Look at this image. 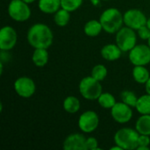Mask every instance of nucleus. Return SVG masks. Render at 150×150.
Segmentation results:
<instances>
[{
  "label": "nucleus",
  "instance_id": "f257e3e1",
  "mask_svg": "<svg viewBox=\"0 0 150 150\" xmlns=\"http://www.w3.org/2000/svg\"><path fill=\"white\" fill-rule=\"evenodd\" d=\"M27 41L33 48H48L54 41V34L48 25L43 23L33 25L27 32Z\"/></svg>",
  "mask_w": 150,
  "mask_h": 150
},
{
  "label": "nucleus",
  "instance_id": "f8f14e48",
  "mask_svg": "<svg viewBox=\"0 0 150 150\" xmlns=\"http://www.w3.org/2000/svg\"><path fill=\"white\" fill-rule=\"evenodd\" d=\"M111 114L116 122L120 124H126L132 120L133 110L131 106L124 102H119L111 109Z\"/></svg>",
  "mask_w": 150,
  "mask_h": 150
},
{
  "label": "nucleus",
  "instance_id": "39448f33",
  "mask_svg": "<svg viewBox=\"0 0 150 150\" xmlns=\"http://www.w3.org/2000/svg\"><path fill=\"white\" fill-rule=\"evenodd\" d=\"M115 41L118 47L122 50V52H129L136 46L137 34L135 33V30L128 26L121 27L116 33Z\"/></svg>",
  "mask_w": 150,
  "mask_h": 150
},
{
  "label": "nucleus",
  "instance_id": "7c9ffc66",
  "mask_svg": "<svg viewBox=\"0 0 150 150\" xmlns=\"http://www.w3.org/2000/svg\"><path fill=\"white\" fill-rule=\"evenodd\" d=\"M110 149L111 150H123L122 149H121V148H120V146H119V145H117V144H116V146H114V147H112Z\"/></svg>",
  "mask_w": 150,
  "mask_h": 150
},
{
  "label": "nucleus",
  "instance_id": "f03ea898",
  "mask_svg": "<svg viewBox=\"0 0 150 150\" xmlns=\"http://www.w3.org/2000/svg\"><path fill=\"white\" fill-rule=\"evenodd\" d=\"M99 21L102 24L104 31L107 33H116L124 24V18L120 11L117 8L111 7L105 10L100 15Z\"/></svg>",
  "mask_w": 150,
  "mask_h": 150
},
{
  "label": "nucleus",
  "instance_id": "20e7f679",
  "mask_svg": "<svg viewBox=\"0 0 150 150\" xmlns=\"http://www.w3.org/2000/svg\"><path fill=\"white\" fill-rule=\"evenodd\" d=\"M79 91L82 97L87 100H98L103 93L100 82L91 76L83 77L79 83Z\"/></svg>",
  "mask_w": 150,
  "mask_h": 150
},
{
  "label": "nucleus",
  "instance_id": "9d476101",
  "mask_svg": "<svg viewBox=\"0 0 150 150\" xmlns=\"http://www.w3.org/2000/svg\"><path fill=\"white\" fill-rule=\"evenodd\" d=\"M14 90L19 97L29 98L35 93L36 85L32 78L28 76H20L14 82Z\"/></svg>",
  "mask_w": 150,
  "mask_h": 150
},
{
  "label": "nucleus",
  "instance_id": "aec40b11",
  "mask_svg": "<svg viewBox=\"0 0 150 150\" xmlns=\"http://www.w3.org/2000/svg\"><path fill=\"white\" fill-rule=\"evenodd\" d=\"M81 104L77 98L75 96H69L63 101V109L69 113H76L80 110Z\"/></svg>",
  "mask_w": 150,
  "mask_h": 150
},
{
  "label": "nucleus",
  "instance_id": "cd10ccee",
  "mask_svg": "<svg viewBox=\"0 0 150 150\" xmlns=\"http://www.w3.org/2000/svg\"><path fill=\"white\" fill-rule=\"evenodd\" d=\"M85 148L86 150H96L98 149V142L96 138L94 137H89L86 138V142H85Z\"/></svg>",
  "mask_w": 150,
  "mask_h": 150
},
{
  "label": "nucleus",
  "instance_id": "c9c22d12",
  "mask_svg": "<svg viewBox=\"0 0 150 150\" xmlns=\"http://www.w3.org/2000/svg\"><path fill=\"white\" fill-rule=\"evenodd\" d=\"M103 1H109V0H103Z\"/></svg>",
  "mask_w": 150,
  "mask_h": 150
},
{
  "label": "nucleus",
  "instance_id": "423d86ee",
  "mask_svg": "<svg viewBox=\"0 0 150 150\" xmlns=\"http://www.w3.org/2000/svg\"><path fill=\"white\" fill-rule=\"evenodd\" d=\"M8 13L11 19L25 22L30 18L32 11L28 4L23 0H11L8 6Z\"/></svg>",
  "mask_w": 150,
  "mask_h": 150
},
{
  "label": "nucleus",
  "instance_id": "a211bd4d",
  "mask_svg": "<svg viewBox=\"0 0 150 150\" xmlns=\"http://www.w3.org/2000/svg\"><path fill=\"white\" fill-rule=\"evenodd\" d=\"M133 77L136 83L145 84L149 79V71L145 66H134L133 69Z\"/></svg>",
  "mask_w": 150,
  "mask_h": 150
},
{
  "label": "nucleus",
  "instance_id": "f704fd0d",
  "mask_svg": "<svg viewBox=\"0 0 150 150\" xmlns=\"http://www.w3.org/2000/svg\"><path fill=\"white\" fill-rule=\"evenodd\" d=\"M148 42H149V47H150V38H149V40H148Z\"/></svg>",
  "mask_w": 150,
  "mask_h": 150
},
{
  "label": "nucleus",
  "instance_id": "2eb2a0df",
  "mask_svg": "<svg viewBox=\"0 0 150 150\" xmlns=\"http://www.w3.org/2000/svg\"><path fill=\"white\" fill-rule=\"evenodd\" d=\"M38 7L43 13L54 14L62 8L61 0H39Z\"/></svg>",
  "mask_w": 150,
  "mask_h": 150
},
{
  "label": "nucleus",
  "instance_id": "6ab92c4d",
  "mask_svg": "<svg viewBox=\"0 0 150 150\" xmlns=\"http://www.w3.org/2000/svg\"><path fill=\"white\" fill-rule=\"evenodd\" d=\"M135 129L140 134L150 136V114H142L136 121Z\"/></svg>",
  "mask_w": 150,
  "mask_h": 150
},
{
  "label": "nucleus",
  "instance_id": "473e14b6",
  "mask_svg": "<svg viewBox=\"0 0 150 150\" xmlns=\"http://www.w3.org/2000/svg\"><path fill=\"white\" fill-rule=\"evenodd\" d=\"M24 2H25V3H27L28 4H33L35 0H23Z\"/></svg>",
  "mask_w": 150,
  "mask_h": 150
},
{
  "label": "nucleus",
  "instance_id": "6e6552de",
  "mask_svg": "<svg viewBox=\"0 0 150 150\" xmlns=\"http://www.w3.org/2000/svg\"><path fill=\"white\" fill-rule=\"evenodd\" d=\"M99 125V118L96 112L86 111L83 112L78 119V127L84 134L94 132Z\"/></svg>",
  "mask_w": 150,
  "mask_h": 150
},
{
  "label": "nucleus",
  "instance_id": "ddd939ff",
  "mask_svg": "<svg viewBox=\"0 0 150 150\" xmlns=\"http://www.w3.org/2000/svg\"><path fill=\"white\" fill-rule=\"evenodd\" d=\"M86 138L83 134L75 133L68 135L63 142V149L65 150H86Z\"/></svg>",
  "mask_w": 150,
  "mask_h": 150
},
{
  "label": "nucleus",
  "instance_id": "c85d7f7f",
  "mask_svg": "<svg viewBox=\"0 0 150 150\" xmlns=\"http://www.w3.org/2000/svg\"><path fill=\"white\" fill-rule=\"evenodd\" d=\"M149 135L140 134L139 139H138V147H149Z\"/></svg>",
  "mask_w": 150,
  "mask_h": 150
},
{
  "label": "nucleus",
  "instance_id": "5701e85b",
  "mask_svg": "<svg viewBox=\"0 0 150 150\" xmlns=\"http://www.w3.org/2000/svg\"><path fill=\"white\" fill-rule=\"evenodd\" d=\"M98 102L100 106L105 109H112L117 103L114 96L110 92H103L98 98Z\"/></svg>",
  "mask_w": 150,
  "mask_h": 150
},
{
  "label": "nucleus",
  "instance_id": "bb28decb",
  "mask_svg": "<svg viewBox=\"0 0 150 150\" xmlns=\"http://www.w3.org/2000/svg\"><path fill=\"white\" fill-rule=\"evenodd\" d=\"M137 34L142 40H149L150 38V29L147 26V25H145L137 30Z\"/></svg>",
  "mask_w": 150,
  "mask_h": 150
},
{
  "label": "nucleus",
  "instance_id": "4be33fe9",
  "mask_svg": "<svg viewBox=\"0 0 150 150\" xmlns=\"http://www.w3.org/2000/svg\"><path fill=\"white\" fill-rule=\"evenodd\" d=\"M70 20V12L63 8L58 10L54 15V23L61 27L66 26Z\"/></svg>",
  "mask_w": 150,
  "mask_h": 150
},
{
  "label": "nucleus",
  "instance_id": "f3484780",
  "mask_svg": "<svg viewBox=\"0 0 150 150\" xmlns=\"http://www.w3.org/2000/svg\"><path fill=\"white\" fill-rule=\"evenodd\" d=\"M103 29L102 24L99 20L97 19H91L86 22L83 27L84 33L89 37H96L101 33Z\"/></svg>",
  "mask_w": 150,
  "mask_h": 150
},
{
  "label": "nucleus",
  "instance_id": "393cba45",
  "mask_svg": "<svg viewBox=\"0 0 150 150\" xmlns=\"http://www.w3.org/2000/svg\"><path fill=\"white\" fill-rule=\"evenodd\" d=\"M120 97H121L122 102H124L125 104L128 105L132 108L133 107L135 108L136 104H137L138 98H137L136 94L134 91H124L121 92Z\"/></svg>",
  "mask_w": 150,
  "mask_h": 150
},
{
  "label": "nucleus",
  "instance_id": "412c9836",
  "mask_svg": "<svg viewBox=\"0 0 150 150\" xmlns=\"http://www.w3.org/2000/svg\"><path fill=\"white\" fill-rule=\"evenodd\" d=\"M140 114H150V94H145L138 98L135 106Z\"/></svg>",
  "mask_w": 150,
  "mask_h": 150
},
{
  "label": "nucleus",
  "instance_id": "dca6fc26",
  "mask_svg": "<svg viewBox=\"0 0 150 150\" xmlns=\"http://www.w3.org/2000/svg\"><path fill=\"white\" fill-rule=\"evenodd\" d=\"M49 54L47 48H34L32 55V61L33 64L38 68L46 66L48 62Z\"/></svg>",
  "mask_w": 150,
  "mask_h": 150
},
{
  "label": "nucleus",
  "instance_id": "0eeeda50",
  "mask_svg": "<svg viewBox=\"0 0 150 150\" xmlns=\"http://www.w3.org/2000/svg\"><path fill=\"white\" fill-rule=\"evenodd\" d=\"M128 58L134 66H145L150 62V47L145 44L136 45L129 51Z\"/></svg>",
  "mask_w": 150,
  "mask_h": 150
},
{
  "label": "nucleus",
  "instance_id": "72a5a7b5",
  "mask_svg": "<svg viewBox=\"0 0 150 150\" xmlns=\"http://www.w3.org/2000/svg\"><path fill=\"white\" fill-rule=\"evenodd\" d=\"M147 26L150 29V17L148 18V21H147Z\"/></svg>",
  "mask_w": 150,
  "mask_h": 150
},
{
  "label": "nucleus",
  "instance_id": "a878e982",
  "mask_svg": "<svg viewBox=\"0 0 150 150\" xmlns=\"http://www.w3.org/2000/svg\"><path fill=\"white\" fill-rule=\"evenodd\" d=\"M83 0H61L62 8L69 11V12H73L79 9L83 4Z\"/></svg>",
  "mask_w": 150,
  "mask_h": 150
},
{
  "label": "nucleus",
  "instance_id": "2f4dec72",
  "mask_svg": "<svg viewBox=\"0 0 150 150\" xmlns=\"http://www.w3.org/2000/svg\"><path fill=\"white\" fill-rule=\"evenodd\" d=\"M149 147H138L137 150H149Z\"/></svg>",
  "mask_w": 150,
  "mask_h": 150
},
{
  "label": "nucleus",
  "instance_id": "4468645a",
  "mask_svg": "<svg viewBox=\"0 0 150 150\" xmlns=\"http://www.w3.org/2000/svg\"><path fill=\"white\" fill-rule=\"evenodd\" d=\"M122 50L118 47L117 44H106L101 49L102 57L109 62H114L121 57Z\"/></svg>",
  "mask_w": 150,
  "mask_h": 150
},
{
  "label": "nucleus",
  "instance_id": "b1692460",
  "mask_svg": "<svg viewBox=\"0 0 150 150\" xmlns=\"http://www.w3.org/2000/svg\"><path fill=\"white\" fill-rule=\"evenodd\" d=\"M107 76V69L103 64H97L91 69V76L95 79L102 82L105 79Z\"/></svg>",
  "mask_w": 150,
  "mask_h": 150
},
{
  "label": "nucleus",
  "instance_id": "c756f323",
  "mask_svg": "<svg viewBox=\"0 0 150 150\" xmlns=\"http://www.w3.org/2000/svg\"><path fill=\"white\" fill-rule=\"evenodd\" d=\"M145 91L148 94H150V77L147 81V83H145Z\"/></svg>",
  "mask_w": 150,
  "mask_h": 150
},
{
  "label": "nucleus",
  "instance_id": "1a4fd4ad",
  "mask_svg": "<svg viewBox=\"0 0 150 150\" xmlns=\"http://www.w3.org/2000/svg\"><path fill=\"white\" fill-rule=\"evenodd\" d=\"M124 24L134 30H138L142 26L147 25L148 18L146 15L139 9H129L124 15Z\"/></svg>",
  "mask_w": 150,
  "mask_h": 150
},
{
  "label": "nucleus",
  "instance_id": "9b49d317",
  "mask_svg": "<svg viewBox=\"0 0 150 150\" xmlns=\"http://www.w3.org/2000/svg\"><path fill=\"white\" fill-rule=\"evenodd\" d=\"M18 34L16 30L10 26H3L0 30V49L4 51L11 50L17 43Z\"/></svg>",
  "mask_w": 150,
  "mask_h": 150
},
{
  "label": "nucleus",
  "instance_id": "7ed1b4c3",
  "mask_svg": "<svg viewBox=\"0 0 150 150\" xmlns=\"http://www.w3.org/2000/svg\"><path fill=\"white\" fill-rule=\"evenodd\" d=\"M139 136L140 134L136 129L123 127L115 133L114 142L123 150L137 149Z\"/></svg>",
  "mask_w": 150,
  "mask_h": 150
}]
</instances>
